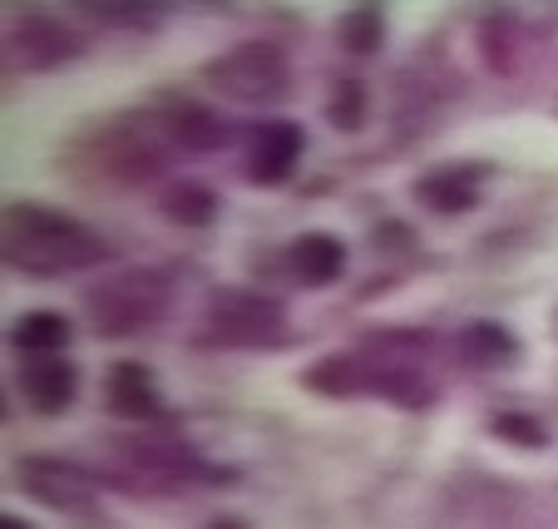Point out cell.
I'll list each match as a JSON object with an SVG mask.
<instances>
[{"label":"cell","instance_id":"cell-22","mask_svg":"<svg viewBox=\"0 0 558 529\" xmlns=\"http://www.w3.org/2000/svg\"><path fill=\"white\" fill-rule=\"evenodd\" d=\"M485 435H495L499 445H509V450H548V425L538 421L534 411H495L485 421Z\"/></svg>","mask_w":558,"mask_h":529},{"label":"cell","instance_id":"cell-15","mask_svg":"<svg viewBox=\"0 0 558 529\" xmlns=\"http://www.w3.org/2000/svg\"><path fill=\"white\" fill-rule=\"evenodd\" d=\"M287 267H292L296 287H331L347 273V243L331 233H302L287 248Z\"/></svg>","mask_w":558,"mask_h":529},{"label":"cell","instance_id":"cell-7","mask_svg":"<svg viewBox=\"0 0 558 529\" xmlns=\"http://www.w3.org/2000/svg\"><path fill=\"white\" fill-rule=\"evenodd\" d=\"M203 85L218 89L232 105H277L292 89V64H287L282 45L243 40L203 64Z\"/></svg>","mask_w":558,"mask_h":529},{"label":"cell","instance_id":"cell-13","mask_svg":"<svg viewBox=\"0 0 558 529\" xmlns=\"http://www.w3.org/2000/svg\"><path fill=\"white\" fill-rule=\"evenodd\" d=\"M21 386V401L31 406L35 416H60L74 406V392H80V371L64 357H31L15 376Z\"/></svg>","mask_w":558,"mask_h":529},{"label":"cell","instance_id":"cell-24","mask_svg":"<svg viewBox=\"0 0 558 529\" xmlns=\"http://www.w3.org/2000/svg\"><path fill=\"white\" fill-rule=\"evenodd\" d=\"M85 15L105 25H119V31H138V25H158L154 5H114V0H99V5H85Z\"/></svg>","mask_w":558,"mask_h":529},{"label":"cell","instance_id":"cell-14","mask_svg":"<svg viewBox=\"0 0 558 529\" xmlns=\"http://www.w3.org/2000/svg\"><path fill=\"white\" fill-rule=\"evenodd\" d=\"M415 203H421L425 213H435V218H464L470 208H480V179H474V169H454V164H445V169H430L415 179Z\"/></svg>","mask_w":558,"mask_h":529},{"label":"cell","instance_id":"cell-16","mask_svg":"<svg viewBox=\"0 0 558 529\" xmlns=\"http://www.w3.org/2000/svg\"><path fill=\"white\" fill-rule=\"evenodd\" d=\"M519 357V341L509 327L499 322H470V327L454 337V361L470 371H499Z\"/></svg>","mask_w":558,"mask_h":529},{"label":"cell","instance_id":"cell-9","mask_svg":"<svg viewBox=\"0 0 558 529\" xmlns=\"http://www.w3.org/2000/svg\"><path fill=\"white\" fill-rule=\"evenodd\" d=\"M85 35L74 25L54 21V15H21V21L5 31V64L21 74H45L60 70V64L80 60L85 55Z\"/></svg>","mask_w":558,"mask_h":529},{"label":"cell","instance_id":"cell-26","mask_svg":"<svg viewBox=\"0 0 558 529\" xmlns=\"http://www.w3.org/2000/svg\"><path fill=\"white\" fill-rule=\"evenodd\" d=\"M0 529H35V525H31V519H21V515H5V519H0Z\"/></svg>","mask_w":558,"mask_h":529},{"label":"cell","instance_id":"cell-4","mask_svg":"<svg viewBox=\"0 0 558 529\" xmlns=\"http://www.w3.org/2000/svg\"><path fill=\"white\" fill-rule=\"evenodd\" d=\"M173 302V277L163 267H124L85 292V317L105 341H124L163 322Z\"/></svg>","mask_w":558,"mask_h":529},{"label":"cell","instance_id":"cell-21","mask_svg":"<svg viewBox=\"0 0 558 529\" xmlns=\"http://www.w3.org/2000/svg\"><path fill=\"white\" fill-rule=\"evenodd\" d=\"M337 40L347 55H356V60H371V55L386 45V11L380 5H351L347 15H341L337 25Z\"/></svg>","mask_w":558,"mask_h":529},{"label":"cell","instance_id":"cell-12","mask_svg":"<svg viewBox=\"0 0 558 529\" xmlns=\"http://www.w3.org/2000/svg\"><path fill=\"white\" fill-rule=\"evenodd\" d=\"M163 134L173 139V148H189V154H213V148L228 144V119L213 105H198V99H163L154 105Z\"/></svg>","mask_w":558,"mask_h":529},{"label":"cell","instance_id":"cell-25","mask_svg":"<svg viewBox=\"0 0 558 529\" xmlns=\"http://www.w3.org/2000/svg\"><path fill=\"white\" fill-rule=\"evenodd\" d=\"M203 529H247V525H243V519H232V515H218V519H208Z\"/></svg>","mask_w":558,"mask_h":529},{"label":"cell","instance_id":"cell-19","mask_svg":"<svg viewBox=\"0 0 558 529\" xmlns=\"http://www.w3.org/2000/svg\"><path fill=\"white\" fill-rule=\"evenodd\" d=\"M474 40H480V60H485L489 70L509 74L519 64V50H524V25H519L514 11H495L480 21Z\"/></svg>","mask_w":558,"mask_h":529},{"label":"cell","instance_id":"cell-17","mask_svg":"<svg viewBox=\"0 0 558 529\" xmlns=\"http://www.w3.org/2000/svg\"><path fill=\"white\" fill-rule=\"evenodd\" d=\"M302 386L316 396H331V401L366 396V366H361L356 351H331V357L312 361V366L302 371Z\"/></svg>","mask_w":558,"mask_h":529},{"label":"cell","instance_id":"cell-11","mask_svg":"<svg viewBox=\"0 0 558 529\" xmlns=\"http://www.w3.org/2000/svg\"><path fill=\"white\" fill-rule=\"evenodd\" d=\"M105 406L119 421H134V425L163 421V396H158L154 371L138 366V361H114L105 371Z\"/></svg>","mask_w":558,"mask_h":529},{"label":"cell","instance_id":"cell-27","mask_svg":"<svg viewBox=\"0 0 558 529\" xmlns=\"http://www.w3.org/2000/svg\"><path fill=\"white\" fill-rule=\"evenodd\" d=\"M554 337H558V317H554Z\"/></svg>","mask_w":558,"mask_h":529},{"label":"cell","instance_id":"cell-10","mask_svg":"<svg viewBox=\"0 0 558 529\" xmlns=\"http://www.w3.org/2000/svg\"><path fill=\"white\" fill-rule=\"evenodd\" d=\"M302 144H306V134L296 124H287V119L257 124L253 134H247V148H243L247 183H257V189H277V183H287L292 169H296V159H302Z\"/></svg>","mask_w":558,"mask_h":529},{"label":"cell","instance_id":"cell-6","mask_svg":"<svg viewBox=\"0 0 558 529\" xmlns=\"http://www.w3.org/2000/svg\"><path fill=\"white\" fill-rule=\"evenodd\" d=\"M292 322L277 297L253 292V287H218L203 302L198 341L222 351H257V347H282Z\"/></svg>","mask_w":558,"mask_h":529},{"label":"cell","instance_id":"cell-2","mask_svg":"<svg viewBox=\"0 0 558 529\" xmlns=\"http://www.w3.org/2000/svg\"><path fill=\"white\" fill-rule=\"evenodd\" d=\"M169 148L173 139L163 134L154 109L144 115H119L109 124H99L89 139H80L70 154L74 169H85L89 179L109 183H148L169 169Z\"/></svg>","mask_w":558,"mask_h":529},{"label":"cell","instance_id":"cell-8","mask_svg":"<svg viewBox=\"0 0 558 529\" xmlns=\"http://www.w3.org/2000/svg\"><path fill=\"white\" fill-rule=\"evenodd\" d=\"M15 485L35 500V505L54 509V515H85L99 505V480L89 476L80 460L70 456H50V450H35L15 466Z\"/></svg>","mask_w":558,"mask_h":529},{"label":"cell","instance_id":"cell-18","mask_svg":"<svg viewBox=\"0 0 558 529\" xmlns=\"http://www.w3.org/2000/svg\"><path fill=\"white\" fill-rule=\"evenodd\" d=\"M158 213L169 223H183V228H208L218 218V193L203 179H173L169 189L158 193Z\"/></svg>","mask_w":558,"mask_h":529},{"label":"cell","instance_id":"cell-23","mask_svg":"<svg viewBox=\"0 0 558 529\" xmlns=\"http://www.w3.org/2000/svg\"><path fill=\"white\" fill-rule=\"evenodd\" d=\"M371 115V95L361 80H337V89H331V105H327V124L341 129V134H356L361 124H366Z\"/></svg>","mask_w":558,"mask_h":529},{"label":"cell","instance_id":"cell-5","mask_svg":"<svg viewBox=\"0 0 558 529\" xmlns=\"http://www.w3.org/2000/svg\"><path fill=\"white\" fill-rule=\"evenodd\" d=\"M228 470L208 466L193 445L173 441V435H144V441H124L114 460V485L134 490V495H179L189 485H218Z\"/></svg>","mask_w":558,"mask_h":529},{"label":"cell","instance_id":"cell-3","mask_svg":"<svg viewBox=\"0 0 558 529\" xmlns=\"http://www.w3.org/2000/svg\"><path fill=\"white\" fill-rule=\"evenodd\" d=\"M361 366H366V396L401 406V411H425L435 406L440 386L430 376V337L425 332H366L356 347Z\"/></svg>","mask_w":558,"mask_h":529},{"label":"cell","instance_id":"cell-1","mask_svg":"<svg viewBox=\"0 0 558 529\" xmlns=\"http://www.w3.org/2000/svg\"><path fill=\"white\" fill-rule=\"evenodd\" d=\"M0 253L11 273L54 282V277L99 267L109 257V243L74 213H60L50 203H11L0 223Z\"/></svg>","mask_w":558,"mask_h":529},{"label":"cell","instance_id":"cell-20","mask_svg":"<svg viewBox=\"0 0 558 529\" xmlns=\"http://www.w3.org/2000/svg\"><path fill=\"white\" fill-rule=\"evenodd\" d=\"M11 341L21 351H31V357H60L70 347V317H60V312H25V317H15Z\"/></svg>","mask_w":558,"mask_h":529}]
</instances>
